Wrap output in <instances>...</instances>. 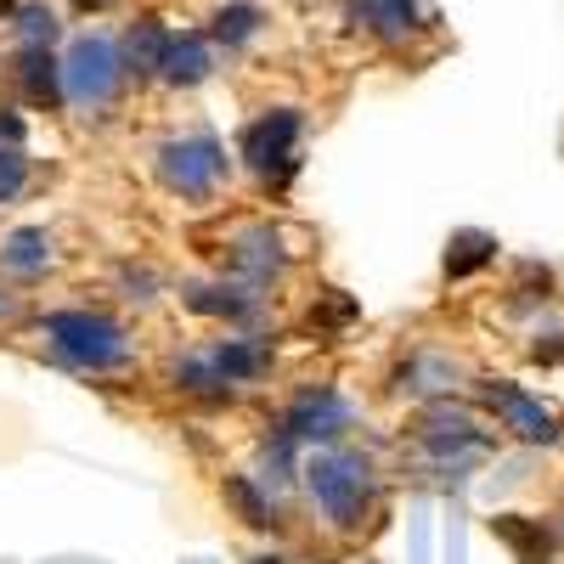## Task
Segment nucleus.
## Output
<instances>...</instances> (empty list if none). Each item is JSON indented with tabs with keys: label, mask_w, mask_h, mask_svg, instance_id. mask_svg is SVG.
Instances as JSON below:
<instances>
[{
	"label": "nucleus",
	"mask_w": 564,
	"mask_h": 564,
	"mask_svg": "<svg viewBox=\"0 0 564 564\" xmlns=\"http://www.w3.org/2000/svg\"><path fill=\"white\" fill-rule=\"evenodd\" d=\"M40 339L52 345V356L74 372H119L135 356L130 327L108 311H85V305L40 316Z\"/></svg>",
	"instance_id": "f257e3e1"
},
{
	"label": "nucleus",
	"mask_w": 564,
	"mask_h": 564,
	"mask_svg": "<svg viewBox=\"0 0 564 564\" xmlns=\"http://www.w3.org/2000/svg\"><path fill=\"white\" fill-rule=\"evenodd\" d=\"M305 491L316 497L322 520L334 531H361V520L372 513V491H379V475L372 463L350 446H322L305 463Z\"/></svg>",
	"instance_id": "f03ea898"
},
{
	"label": "nucleus",
	"mask_w": 564,
	"mask_h": 564,
	"mask_svg": "<svg viewBox=\"0 0 564 564\" xmlns=\"http://www.w3.org/2000/svg\"><path fill=\"white\" fill-rule=\"evenodd\" d=\"M350 417H356V406L345 401V390H334V384H311V390H300L289 406H282V417L271 423V441L276 446H334L345 430H350Z\"/></svg>",
	"instance_id": "7ed1b4c3"
},
{
	"label": "nucleus",
	"mask_w": 564,
	"mask_h": 564,
	"mask_svg": "<svg viewBox=\"0 0 564 564\" xmlns=\"http://www.w3.org/2000/svg\"><path fill=\"white\" fill-rule=\"evenodd\" d=\"M119 74H124L119 45L108 34H79L63 57V97L74 108H102L119 90Z\"/></svg>",
	"instance_id": "20e7f679"
},
{
	"label": "nucleus",
	"mask_w": 564,
	"mask_h": 564,
	"mask_svg": "<svg viewBox=\"0 0 564 564\" xmlns=\"http://www.w3.org/2000/svg\"><path fill=\"white\" fill-rule=\"evenodd\" d=\"M226 170L231 164H226V148L215 135H181V141H164L159 148V175L181 198H209Z\"/></svg>",
	"instance_id": "39448f33"
},
{
	"label": "nucleus",
	"mask_w": 564,
	"mask_h": 564,
	"mask_svg": "<svg viewBox=\"0 0 564 564\" xmlns=\"http://www.w3.org/2000/svg\"><path fill=\"white\" fill-rule=\"evenodd\" d=\"M300 130H305V119H300L294 108L260 113V119L243 130V164H249L254 175H265V181L294 175V164H300Z\"/></svg>",
	"instance_id": "423d86ee"
},
{
	"label": "nucleus",
	"mask_w": 564,
	"mask_h": 564,
	"mask_svg": "<svg viewBox=\"0 0 564 564\" xmlns=\"http://www.w3.org/2000/svg\"><path fill=\"white\" fill-rule=\"evenodd\" d=\"M480 401L497 412V423L508 435H520V441H531V446H547L553 435H558V417L536 401V395H525L513 379H486L480 384Z\"/></svg>",
	"instance_id": "0eeeda50"
},
{
	"label": "nucleus",
	"mask_w": 564,
	"mask_h": 564,
	"mask_svg": "<svg viewBox=\"0 0 564 564\" xmlns=\"http://www.w3.org/2000/svg\"><path fill=\"white\" fill-rule=\"evenodd\" d=\"M231 271H238L243 289H271V282L282 276V265H289V254H282V238L271 226H243L238 238H231Z\"/></svg>",
	"instance_id": "6e6552de"
},
{
	"label": "nucleus",
	"mask_w": 564,
	"mask_h": 564,
	"mask_svg": "<svg viewBox=\"0 0 564 564\" xmlns=\"http://www.w3.org/2000/svg\"><path fill=\"white\" fill-rule=\"evenodd\" d=\"M417 446L446 463V457H457V452H480V446H486V430H480L468 412H457V406L441 401V406H430V412L417 417Z\"/></svg>",
	"instance_id": "1a4fd4ad"
},
{
	"label": "nucleus",
	"mask_w": 564,
	"mask_h": 564,
	"mask_svg": "<svg viewBox=\"0 0 564 564\" xmlns=\"http://www.w3.org/2000/svg\"><path fill=\"white\" fill-rule=\"evenodd\" d=\"M204 356H209V367L220 372V384H226V390L254 384L260 372L271 367V345H265V339H249V334H238V339H215Z\"/></svg>",
	"instance_id": "9d476101"
},
{
	"label": "nucleus",
	"mask_w": 564,
	"mask_h": 564,
	"mask_svg": "<svg viewBox=\"0 0 564 564\" xmlns=\"http://www.w3.org/2000/svg\"><path fill=\"white\" fill-rule=\"evenodd\" d=\"M181 300H186V311L220 316V322H254L260 316V294L243 289V282H193Z\"/></svg>",
	"instance_id": "9b49d317"
},
{
	"label": "nucleus",
	"mask_w": 564,
	"mask_h": 564,
	"mask_svg": "<svg viewBox=\"0 0 564 564\" xmlns=\"http://www.w3.org/2000/svg\"><path fill=\"white\" fill-rule=\"evenodd\" d=\"M215 57H209V40L204 34H170L164 40V57H159V79L170 85H198L209 79Z\"/></svg>",
	"instance_id": "f8f14e48"
},
{
	"label": "nucleus",
	"mask_w": 564,
	"mask_h": 564,
	"mask_svg": "<svg viewBox=\"0 0 564 564\" xmlns=\"http://www.w3.org/2000/svg\"><path fill=\"white\" fill-rule=\"evenodd\" d=\"M18 85H23V97H29L34 108L68 102V97H63V63H52V52H45V45H23V57H18Z\"/></svg>",
	"instance_id": "ddd939ff"
},
{
	"label": "nucleus",
	"mask_w": 564,
	"mask_h": 564,
	"mask_svg": "<svg viewBox=\"0 0 564 564\" xmlns=\"http://www.w3.org/2000/svg\"><path fill=\"white\" fill-rule=\"evenodd\" d=\"M220 497H226V508L238 513L249 531H271V525H276V502H271V491L260 486V475H226Z\"/></svg>",
	"instance_id": "4468645a"
},
{
	"label": "nucleus",
	"mask_w": 564,
	"mask_h": 564,
	"mask_svg": "<svg viewBox=\"0 0 564 564\" xmlns=\"http://www.w3.org/2000/svg\"><path fill=\"white\" fill-rule=\"evenodd\" d=\"M491 531L513 547V558H520V564H553V536L536 520H525V513H497Z\"/></svg>",
	"instance_id": "2eb2a0df"
},
{
	"label": "nucleus",
	"mask_w": 564,
	"mask_h": 564,
	"mask_svg": "<svg viewBox=\"0 0 564 564\" xmlns=\"http://www.w3.org/2000/svg\"><path fill=\"white\" fill-rule=\"evenodd\" d=\"M0 265L12 276H40L52 265V238H45V226H18L7 243H0Z\"/></svg>",
	"instance_id": "dca6fc26"
},
{
	"label": "nucleus",
	"mask_w": 564,
	"mask_h": 564,
	"mask_svg": "<svg viewBox=\"0 0 564 564\" xmlns=\"http://www.w3.org/2000/svg\"><path fill=\"white\" fill-rule=\"evenodd\" d=\"M452 379H457V361H452V356H430V350H417V356L395 372V390H401V395H406V390H412V395H441Z\"/></svg>",
	"instance_id": "f3484780"
},
{
	"label": "nucleus",
	"mask_w": 564,
	"mask_h": 564,
	"mask_svg": "<svg viewBox=\"0 0 564 564\" xmlns=\"http://www.w3.org/2000/svg\"><path fill=\"white\" fill-rule=\"evenodd\" d=\"M497 260V238L491 231H452V243H446V276H475L480 265Z\"/></svg>",
	"instance_id": "a211bd4d"
},
{
	"label": "nucleus",
	"mask_w": 564,
	"mask_h": 564,
	"mask_svg": "<svg viewBox=\"0 0 564 564\" xmlns=\"http://www.w3.org/2000/svg\"><path fill=\"white\" fill-rule=\"evenodd\" d=\"M356 18L367 29H379L384 40H406L417 29V7H412V0H356Z\"/></svg>",
	"instance_id": "6ab92c4d"
},
{
	"label": "nucleus",
	"mask_w": 564,
	"mask_h": 564,
	"mask_svg": "<svg viewBox=\"0 0 564 564\" xmlns=\"http://www.w3.org/2000/svg\"><path fill=\"white\" fill-rule=\"evenodd\" d=\"M164 40H170V34H164L153 18H141V23L130 29V40H124V74H159Z\"/></svg>",
	"instance_id": "aec40b11"
},
{
	"label": "nucleus",
	"mask_w": 564,
	"mask_h": 564,
	"mask_svg": "<svg viewBox=\"0 0 564 564\" xmlns=\"http://www.w3.org/2000/svg\"><path fill=\"white\" fill-rule=\"evenodd\" d=\"M170 379L186 390V395H204V401H231V390L220 384V372L209 367V356L198 350V356H181L175 367H170Z\"/></svg>",
	"instance_id": "412c9836"
},
{
	"label": "nucleus",
	"mask_w": 564,
	"mask_h": 564,
	"mask_svg": "<svg viewBox=\"0 0 564 564\" xmlns=\"http://www.w3.org/2000/svg\"><path fill=\"white\" fill-rule=\"evenodd\" d=\"M260 34V12L249 7V0H238V7H220L215 12V40L220 45H249Z\"/></svg>",
	"instance_id": "4be33fe9"
},
{
	"label": "nucleus",
	"mask_w": 564,
	"mask_h": 564,
	"mask_svg": "<svg viewBox=\"0 0 564 564\" xmlns=\"http://www.w3.org/2000/svg\"><path fill=\"white\" fill-rule=\"evenodd\" d=\"M12 18H18L23 45H52V34H57V12H52V7H40V0H23Z\"/></svg>",
	"instance_id": "5701e85b"
},
{
	"label": "nucleus",
	"mask_w": 564,
	"mask_h": 564,
	"mask_svg": "<svg viewBox=\"0 0 564 564\" xmlns=\"http://www.w3.org/2000/svg\"><path fill=\"white\" fill-rule=\"evenodd\" d=\"M29 186V159L18 148H0V204H12Z\"/></svg>",
	"instance_id": "b1692460"
},
{
	"label": "nucleus",
	"mask_w": 564,
	"mask_h": 564,
	"mask_svg": "<svg viewBox=\"0 0 564 564\" xmlns=\"http://www.w3.org/2000/svg\"><path fill=\"white\" fill-rule=\"evenodd\" d=\"M0 141H7V148H18V141H23V119L12 108H0Z\"/></svg>",
	"instance_id": "393cba45"
},
{
	"label": "nucleus",
	"mask_w": 564,
	"mask_h": 564,
	"mask_svg": "<svg viewBox=\"0 0 564 564\" xmlns=\"http://www.w3.org/2000/svg\"><path fill=\"white\" fill-rule=\"evenodd\" d=\"M254 564H282V558H276V553H260V558H254Z\"/></svg>",
	"instance_id": "a878e982"
},
{
	"label": "nucleus",
	"mask_w": 564,
	"mask_h": 564,
	"mask_svg": "<svg viewBox=\"0 0 564 564\" xmlns=\"http://www.w3.org/2000/svg\"><path fill=\"white\" fill-rule=\"evenodd\" d=\"M79 7H108V0H79Z\"/></svg>",
	"instance_id": "bb28decb"
}]
</instances>
